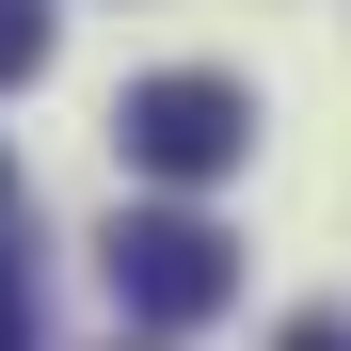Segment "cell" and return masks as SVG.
I'll return each instance as SVG.
<instances>
[{"instance_id":"6da1fadb","label":"cell","mask_w":351,"mask_h":351,"mask_svg":"<svg viewBox=\"0 0 351 351\" xmlns=\"http://www.w3.org/2000/svg\"><path fill=\"white\" fill-rule=\"evenodd\" d=\"M96 271H112V304H128L144 335H192V319L240 304V240H223L208 208H128L96 240Z\"/></svg>"},{"instance_id":"7a4b0ae2","label":"cell","mask_w":351,"mask_h":351,"mask_svg":"<svg viewBox=\"0 0 351 351\" xmlns=\"http://www.w3.org/2000/svg\"><path fill=\"white\" fill-rule=\"evenodd\" d=\"M112 144H128V176H160V192H208V176L256 160V96L208 80V64H160L112 96Z\"/></svg>"},{"instance_id":"3957f363","label":"cell","mask_w":351,"mask_h":351,"mask_svg":"<svg viewBox=\"0 0 351 351\" xmlns=\"http://www.w3.org/2000/svg\"><path fill=\"white\" fill-rule=\"evenodd\" d=\"M32 64H48V0H0V96H16Z\"/></svg>"},{"instance_id":"277c9868","label":"cell","mask_w":351,"mask_h":351,"mask_svg":"<svg viewBox=\"0 0 351 351\" xmlns=\"http://www.w3.org/2000/svg\"><path fill=\"white\" fill-rule=\"evenodd\" d=\"M0 351H48V335H32V271H16V256H0Z\"/></svg>"},{"instance_id":"5b68a950","label":"cell","mask_w":351,"mask_h":351,"mask_svg":"<svg viewBox=\"0 0 351 351\" xmlns=\"http://www.w3.org/2000/svg\"><path fill=\"white\" fill-rule=\"evenodd\" d=\"M287 351H351V335H335V319H304V335H287Z\"/></svg>"},{"instance_id":"8992f818","label":"cell","mask_w":351,"mask_h":351,"mask_svg":"<svg viewBox=\"0 0 351 351\" xmlns=\"http://www.w3.org/2000/svg\"><path fill=\"white\" fill-rule=\"evenodd\" d=\"M0 208H16V160H0Z\"/></svg>"}]
</instances>
